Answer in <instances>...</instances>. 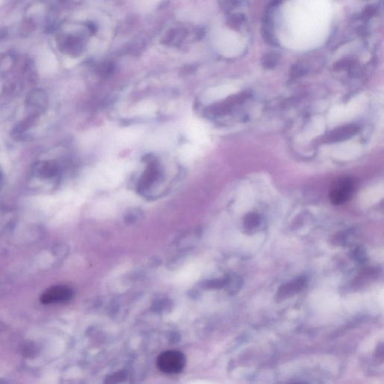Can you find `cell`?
<instances>
[{"instance_id":"obj_1","label":"cell","mask_w":384,"mask_h":384,"mask_svg":"<svg viewBox=\"0 0 384 384\" xmlns=\"http://www.w3.org/2000/svg\"><path fill=\"white\" fill-rule=\"evenodd\" d=\"M186 363L185 356L177 351L161 353L157 359V366L163 373L173 375L182 372Z\"/></svg>"},{"instance_id":"obj_2","label":"cell","mask_w":384,"mask_h":384,"mask_svg":"<svg viewBox=\"0 0 384 384\" xmlns=\"http://www.w3.org/2000/svg\"><path fill=\"white\" fill-rule=\"evenodd\" d=\"M355 189L354 179L350 177L338 179L329 191V199L335 205H341L348 202Z\"/></svg>"},{"instance_id":"obj_3","label":"cell","mask_w":384,"mask_h":384,"mask_svg":"<svg viewBox=\"0 0 384 384\" xmlns=\"http://www.w3.org/2000/svg\"><path fill=\"white\" fill-rule=\"evenodd\" d=\"M162 178V171L159 164L155 161L149 163L147 170L141 176L139 182V190L141 192L149 191L152 187L161 182Z\"/></svg>"},{"instance_id":"obj_4","label":"cell","mask_w":384,"mask_h":384,"mask_svg":"<svg viewBox=\"0 0 384 384\" xmlns=\"http://www.w3.org/2000/svg\"><path fill=\"white\" fill-rule=\"evenodd\" d=\"M73 296L72 289L67 286H55L47 290L42 296V303L44 304H51L54 303H62L68 301Z\"/></svg>"},{"instance_id":"obj_5","label":"cell","mask_w":384,"mask_h":384,"mask_svg":"<svg viewBox=\"0 0 384 384\" xmlns=\"http://www.w3.org/2000/svg\"><path fill=\"white\" fill-rule=\"evenodd\" d=\"M359 130H360V127L357 125L350 124L341 126L328 133L323 141L325 143H329V144L347 141L355 135Z\"/></svg>"},{"instance_id":"obj_6","label":"cell","mask_w":384,"mask_h":384,"mask_svg":"<svg viewBox=\"0 0 384 384\" xmlns=\"http://www.w3.org/2000/svg\"><path fill=\"white\" fill-rule=\"evenodd\" d=\"M305 284H306V279L299 278L294 282L283 285L279 289L278 294L280 297H289L290 295H293L300 291L305 286Z\"/></svg>"},{"instance_id":"obj_7","label":"cell","mask_w":384,"mask_h":384,"mask_svg":"<svg viewBox=\"0 0 384 384\" xmlns=\"http://www.w3.org/2000/svg\"><path fill=\"white\" fill-rule=\"evenodd\" d=\"M83 46L81 39L77 37H69L63 43V49L70 54H80Z\"/></svg>"},{"instance_id":"obj_8","label":"cell","mask_w":384,"mask_h":384,"mask_svg":"<svg viewBox=\"0 0 384 384\" xmlns=\"http://www.w3.org/2000/svg\"><path fill=\"white\" fill-rule=\"evenodd\" d=\"M185 32L184 29H175L169 31L162 39V43L165 45H177L185 38Z\"/></svg>"},{"instance_id":"obj_9","label":"cell","mask_w":384,"mask_h":384,"mask_svg":"<svg viewBox=\"0 0 384 384\" xmlns=\"http://www.w3.org/2000/svg\"><path fill=\"white\" fill-rule=\"evenodd\" d=\"M279 56L274 53L266 54L262 58V66L266 69H274L279 64Z\"/></svg>"},{"instance_id":"obj_10","label":"cell","mask_w":384,"mask_h":384,"mask_svg":"<svg viewBox=\"0 0 384 384\" xmlns=\"http://www.w3.org/2000/svg\"><path fill=\"white\" fill-rule=\"evenodd\" d=\"M260 219L257 213H250L246 215L244 219V226L246 229L252 230L260 225Z\"/></svg>"},{"instance_id":"obj_11","label":"cell","mask_w":384,"mask_h":384,"mask_svg":"<svg viewBox=\"0 0 384 384\" xmlns=\"http://www.w3.org/2000/svg\"><path fill=\"white\" fill-rule=\"evenodd\" d=\"M38 172L45 177H51L57 173V167L50 163H43L42 165L38 166Z\"/></svg>"},{"instance_id":"obj_12","label":"cell","mask_w":384,"mask_h":384,"mask_svg":"<svg viewBox=\"0 0 384 384\" xmlns=\"http://www.w3.org/2000/svg\"><path fill=\"white\" fill-rule=\"evenodd\" d=\"M245 17L242 14H232L228 19V23L232 29H239L245 22Z\"/></svg>"},{"instance_id":"obj_13","label":"cell","mask_w":384,"mask_h":384,"mask_svg":"<svg viewBox=\"0 0 384 384\" xmlns=\"http://www.w3.org/2000/svg\"><path fill=\"white\" fill-rule=\"evenodd\" d=\"M262 33H263V38H264L267 43L270 44V45H276L277 42H276V37L274 36L273 32H272L270 26H263Z\"/></svg>"},{"instance_id":"obj_14","label":"cell","mask_w":384,"mask_h":384,"mask_svg":"<svg viewBox=\"0 0 384 384\" xmlns=\"http://www.w3.org/2000/svg\"><path fill=\"white\" fill-rule=\"evenodd\" d=\"M219 3L224 11H230L237 5L238 0H219Z\"/></svg>"},{"instance_id":"obj_15","label":"cell","mask_w":384,"mask_h":384,"mask_svg":"<svg viewBox=\"0 0 384 384\" xmlns=\"http://www.w3.org/2000/svg\"><path fill=\"white\" fill-rule=\"evenodd\" d=\"M113 69H114V66L112 63H104L102 66H100L98 72L100 75L106 76V75H110L113 72Z\"/></svg>"},{"instance_id":"obj_16","label":"cell","mask_w":384,"mask_h":384,"mask_svg":"<svg viewBox=\"0 0 384 384\" xmlns=\"http://www.w3.org/2000/svg\"><path fill=\"white\" fill-rule=\"evenodd\" d=\"M353 65V61L350 60L349 59L347 60H341L339 62L335 64V69L337 70H341V69H348L351 68Z\"/></svg>"},{"instance_id":"obj_17","label":"cell","mask_w":384,"mask_h":384,"mask_svg":"<svg viewBox=\"0 0 384 384\" xmlns=\"http://www.w3.org/2000/svg\"><path fill=\"white\" fill-rule=\"evenodd\" d=\"M305 73L304 69H303V68L301 67L300 66H298V65H296V66H294V67H293L292 69V75L293 76H301V75H303V74Z\"/></svg>"},{"instance_id":"obj_18","label":"cell","mask_w":384,"mask_h":384,"mask_svg":"<svg viewBox=\"0 0 384 384\" xmlns=\"http://www.w3.org/2000/svg\"><path fill=\"white\" fill-rule=\"evenodd\" d=\"M375 12H376V9H375V7L370 5V6L366 8V11L364 12V15L371 17V16L374 15Z\"/></svg>"}]
</instances>
